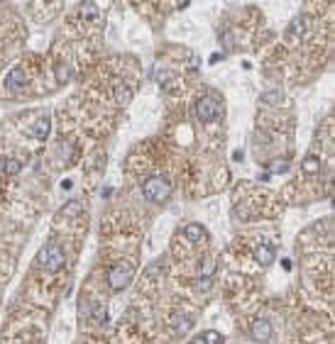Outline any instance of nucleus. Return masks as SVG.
<instances>
[{"instance_id": "4", "label": "nucleus", "mask_w": 335, "mask_h": 344, "mask_svg": "<svg viewBox=\"0 0 335 344\" xmlns=\"http://www.w3.org/2000/svg\"><path fill=\"white\" fill-rule=\"evenodd\" d=\"M130 281H132V266H130L127 261H120V264L110 266V271H108V283H110V288L115 290V293L127 288Z\"/></svg>"}, {"instance_id": "19", "label": "nucleus", "mask_w": 335, "mask_h": 344, "mask_svg": "<svg viewBox=\"0 0 335 344\" xmlns=\"http://www.w3.org/2000/svg\"><path fill=\"white\" fill-rule=\"evenodd\" d=\"M203 342L206 344H223V337H220V332H215V330H208V332L203 334Z\"/></svg>"}, {"instance_id": "16", "label": "nucleus", "mask_w": 335, "mask_h": 344, "mask_svg": "<svg viewBox=\"0 0 335 344\" xmlns=\"http://www.w3.org/2000/svg\"><path fill=\"white\" fill-rule=\"evenodd\" d=\"M5 174H10V176H17L20 171H23V161L20 159H5Z\"/></svg>"}, {"instance_id": "17", "label": "nucleus", "mask_w": 335, "mask_h": 344, "mask_svg": "<svg viewBox=\"0 0 335 344\" xmlns=\"http://www.w3.org/2000/svg\"><path fill=\"white\" fill-rule=\"evenodd\" d=\"M191 325H193V322H191L189 315H186V317L181 315L179 320H176V334H179V337H181V334H186V332L191 330Z\"/></svg>"}, {"instance_id": "11", "label": "nucleus", "mask_w": 335, "mask_h": 344, "mask_svg": "<svg viewBox=\"0 0 335 344\" xmlns=\"http://www.w3.org/2000/svg\"><path fill=\"white\" fill-rule=\"evenodd\" d=\"M130 98H132V90H130V86L118 83V86H115V100H118V105H127V103H130Z\"/></svg>"}, {"instance_id": "8", "label": "nucleus", "mask_w": 335, "mask_h": 344, "mask_svg": "<svg viewBox=\"0 0 335 344\" xmlns=\"http://www.w3.org/2000/svg\"><path fill=\"white\" fill-rule=\"evenodd\" d=\"M25 83H27V73H25L23 68H12L10 73H8V78H5V86H8L10 90L23 88Z\"/></svg>"}, {"instance_id": "18", "label": "nucleus", "mask_w": 335, "mask_h": 344, "mask_svg": "<svg viewBox=\"0 0 335 344\" xmlns=\"http://www.w3.org/2000/svg\"><path fill=\"white\" fill-rule=\"evenodd\" d=\"M269 166H272V174H284V171L289 168V159H286V156H284V159H274Z\"/></svg>"}, {"instance_id": "15", "label": "nucleus", "mask_w": 335, "mask_h": 344, "mask_svg": "<svg viewBox=\"0 0 335 344\" xmlns=\"http://www.w3.org/2000/svg\"><path fill=\"white\" fill-rule=\"evenodd\" d=\"M83 212V203L81 200H71V203H66L64 208H61V215L64 217H74V215H81Z\"/></svg>"}, {"instance_id": "1", "label": "nucleus", "mask_w": 335, "mask_h": 344, "mask_svg": "<svg viewBox=\"0 0 335 344\" xmlns=\"http://www.w3.org/2000/svg\"><path fill=\"white\" fill-rule=\"evenodd\" d=\"M37 264L44 271H49V274H56V271H61L66 266V254H64V249L56 242H49V244H44L37 252Z\"/></svg>"}, {"instance_id": "7", "label": "nucleus", "mask_w": 335, "mask_h": 344, "mask_svg": "<svg viewBox=\"0 0 335 344\" xmlns=\"http://www.w3.org/2000/svg\"><path fill=\"white\" fill-rule=\"evenodd\" d=\"M49 130H52V120H49V115H42V117H37V122L32 125L30 132H32L34 139H47Z\"/></svg>"}, {"instance_id": "6", "label": "nucleus", "mask_w": 335, "mask_h": 344, "mask_svg": "<svg viewBox=\"0 0 335 344\" xmlns=\"http://www.w3.org/2000/svg\"><path fill=\"white\" fill-rule=\"evenodd\" d=\"M274 259H277L274 244H257V249H255V261H257V264L269 266V264H274Z\"/></svg>"}, {"instance_id": "14", "label": "nucleus", "mask_w": 335, "mask_h": 344, "mask_svg": "<svg viewBox=\"0 0 335 344\" xmlns=\"http://www.w3.org/2000/svg\"><path fill=\"white\" fill-rule=\"evenodd\" d=\"M54 78H56V83H59V86H64L69 78H71V66H69V64H56Z\"/></svg>"}, {"instance_id": "20", "label": "nucleus", "mask_w": 335, "mask_h": 344, "mask_svg": "<svg viewBox=\"0 0 335 344\" xmlns=\"http://www.w3.org/2000/svg\"><path fill=\"white\" fill-rule=\"evenodd\" d=\"M211 288V278H198V281H196V290H208Z\"/></svg>"}, {"instance_id": "12", "label": "nucleus", "mask_w": 335, "mask_h": 344, "mask_svg": "<svg viewBox=\"0 0 335 344\" xmlns=\"http://www.w3.org/2000/svg\"><path fill=\"white\" fill-rule=\"evenodd\" d=\"M91 317L98 322V325H105V322H108V310H105V305H103V303H93V305H91Z\"/></svg>"}, {"instance_id": "5", "label": "nucleus", "mask_w": 335, "mask_h": 344, "mask_svg": "<svg viewBox=\"0 0 335 344\" xmlns=\"http://www.w3.org/2000/svg\"><path fill=\"white\" fill-rule=\"evenodd\" d=\"M250 334H252L255 342H269L272 339V322L267 317H257L250 325Z\"/></svg>"}, {"instance_id": "22", "label": "nucleus", "mask_w": 335, "mask_h": 344, "mask_svg": "<svg viewBox=\"0 0 335 344\" xmlns=\"http://www.w3.org/2000/svg\"><path fill=\"white\" fill-rule=\"evenodd\" d=\"M0 166H5V156H0Z\"/></svg>"}, {"instance_id": "13", "label": "nucleus", "mask_w": 335, "mask_h": 344, "mask_svg": "<svg viewBox=\"0 0 335 344\" xmlns=\"http://www.w3.org/2000/svg\"><path fill=\"white\" fill-rule=\"evenodd\" d=\"M213 274H215V261L211 256H203L201 266H198V278H211Z\"/></svg>"}, {"instance_id": "9", "label": "nucleus", "mask_w": 335, "mask_h": 344, "mask_svg": "<svg viewBox=\"0 0 335 344\" xmlns=\"http://www.w3.org/2000/svg\"><path fill=\"white\" fill-rule=\"evenodd\" d=\"M184 237H186L189 242H201L203 237H206V227L198 225V222H191V225L184 227Z\"/></svg>"}, {"instance_id": "2", "label": "nucleus", "mask_w": 335, "mask_h": 344, "mask_svg": "<svg viewBox=\"0 0 335 344\" xmlns=\"http://www.w3.org/2000/svg\"><path fill=\"white\" fill-rule=\"evenodd\" d=\"M220 110H223V103H220V95H215V93H211V95H206V98L196 103V115H198V120L203 125L215 122L220 117Z\"/></svg>"}, {"instance_id": "10", "label": "nucleus", "mask_w": 335, "mask_h": 344, "mask_svg": "<svg viewBox=\"0 0 335 344\" xmlns=\"http://www.w3.org/2000/svg\"><path fill=\"white\" fill-rule=\"evenodd\" d=\"M301 171L303 174H318V171H321V159L316 154H308L301 161Z\"/></svg>"}, {"instance_id": "21", "label": "nucleus", "mask_w": 335, "mask_h": 344, "mask_svg": "<svg viewBox=\"0 0 335 344\" xmlns=\"http://www.w3.org/2000/svg\"><path fill=\"white\" fill-rule=\"evenodd\" d=\"M191 344H206V342H203V334H201V337H196V339H193Z\"/></svg>"}, {"instance_id": "3", "label": "nucleus", "mask_w": 335, "mask_h": 344, "mask_svg": "<svg viewBox=\"0 0 335 344\" xmlns=\"http://www.w3.org/2000/svg\"><path fill=\"white\" fill-rule=\"evenodd\" d=\"M142 193H145V198L149 200V203H164V200L171 195V186H169L167 178L152 176L142 183Z\"/></svg>"}]
</instances>
